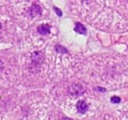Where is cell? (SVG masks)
<instances>
[{"mask_svg": "<svg viewBox=\"0 0 128 120\" xmlns=\"http://www.w3.org/2000/svg\"><path fill=\"white\" fill-rule=\"evenodd\" d=\"M85 92V89L82 85L80 84H72L69 87V94L73 97H78L81 96Z\"/></svg>", "mask_w": 128, "mask_h": 120, "instance_id": "6da1fadb", "label": "cell"}, {"mask_svg": "<svg viewBox=\"0 0 128 120\" xmlns=\"http://www.w3.org/2000/svg\"><path fill=\"white\" fill-rule=\"evenodd\" d=\"M29 14L32 16V17L40 15V14H42V7H40L38 4L34 3L32 5L30 6V8H29Z\"/></svg>", "mask_w": 128, "mask_h": 120, "instance_id": "7a4b0ae2", "label": "cell"}, {"mask_svg": "<svg viewBox=\"0 0 128 120\" xmlns=\"http://www.w3.org/2000/svg\"><path fill=\"white\" fill-rule=\"evenodd\" d=\"M88 108H89V106L86 103V101H84V100H80L77 103V110H78V112H80L82 114L83 113H86L88 111Z\"/></svg>", "mask_w": 128, "mask_h": 120, "instance_id": "3957f363", "label": "cell"}, {"mask_svg": "<svg viewBox=\"0 0 128 120\" xmlns=\"http://www.w3.org/2000/svg\"><path fill=\"white\" fill-rule=\"evenodd\" d=\"M38 34H40L42 36L48 34L50 32V24H42V25H38Z\"/></svg>", "mask_w": 128, "mask_h": 120, "instance_id": "277c9868", "label": "cell"}, {"mask_svg": "<svg viewBox=\"0 0 128 120\" xmlns=\"http://www.w3.org/2000/svg\"><path fill=\"white\" fill-rule=\"evenodd\" d=\"M75 32H77L78 34H87V29H86V27L81 22H76V24H75Z\"/></svg>", "mask_w": 128, "mask_h": 120, "instance_id": "5b68a950", "label": "cell"}, {"mask_svg": "<svg viewBox=\"0 0 128 120\" xmlns=\"http://www.w3.org/2000/svg\"><path fill=\"white\" fill-rule=\"evenodd\" d=\"M56 50L60 54H68V50L62 46H56Z\"/></svg>", "mask_w": 128, "mask_h": 120, "instance_id": "8992f818", "label": "cell"}, {"mask_svg": "<svg viewBox=\"0 0 128 120\" xmlns=\"http://www.w3.org/2000/svg\"><path fill=\"white\" fill-rule=\"evenodd\" d=\"M110 101H111V103H113V104H119V103L121 102V98L118 97V96H113V97H111Z\"/></svg>", "mask_w": 128, "mask_h": 120, "instance_id": "52a82bcc", "label": "cell"}, {"mask_svg": "<svg viewBox=\"0 0 128 120\" xmlns=\"http://www.w3.org/2000/svg\"><path fill=\"white\" fill-rule=\"evenodd\" d=\"M54 10L56 12V14L58 15V16H62V10H60L58 7H56V6H54Z\"/></svg>", "mask_w": 128, "mask_h": 120, "instance_id": "ba28073f", "label": "cell"}, {"mask_svg": "<svg viewBox=\"0 0 128 120\" xmlns=\"http://www.w3.org/2000/svg\"><path fill=\"white\" fill-rule=\"evenodd\" d=\"M3 69H4V64H3V62L1 61V60H0V72H2Z\"/></svg>", "mask_w": 128, "mask_h": 120, "instance_id": "9c48e42d", "label": "cell"}, {"mask_svg": "<svg viewBox=\"0 0 128 120\" xmlns=\"http://www.w3.org/2000/svg\"><path fill=\"white\" fill-rule=\"evenodd\" d=\"M96 90H98V91H103V92H105V91H106L105 89H102V88H100V87H99V88H96Z\"/></svg>", "mask_w": 128, "mask_h": 120, "instance_id": "30bf717a", "label": "cell"}, {"mask_svg": "<svg viewBox=\"0 0 128 120\" xmlns=\"http://www.w3.org/2000/svg\"><path fill=\"white\" fill-rule=\"evenodd\" d=\"M62 120H74V119H71V118H67V117H65V118H62Z\"/></svg>", "mask_w": 128, "mask_h": 120, "instance_id": "8fae6325", "label": "cell"}, {"mask_svg": "<svg viewBox=\"0 0 128 120\" xmlns=\"http://www.w3.org/2000/svg\"><path fill=\"white\" fill-rule=\"evenodd\" d=\"M1 27H2V25H1V23H0V29H1Z\"/></svg>", "mask_w": 128, "mask_h": 120, "instance_id": "7c38bea8", "label": "cell"}]
</instances>
